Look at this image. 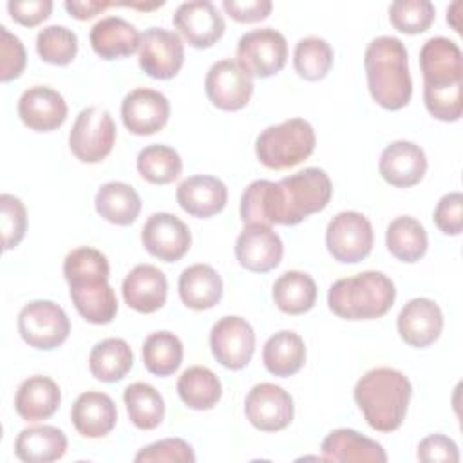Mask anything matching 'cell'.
<instances>
[{
    "label": "cell",
    "instance_id": "cell-1",
    "mask_svg": "<svg viewBox=\"0 0 463 463\" xmlns=\"http://www.w3.org/2000/svg\"><path fill=\"white\" fill-rule=\"evenodd\" d=\"M331 194L329 175L322 168L309 166L279 183L268 179L250 183L242 192L239 212L244 224L295 226L311 213L322 212Z\"/></svg>",
    "mask_w": 463,
    "mask_h": 463
},
{
    "label": "cell",
    "instance_id": "cell-2",
    "mask_svg": "<svg viewBox=\"0 0 463 463\" xmlns=\"http://www.w3.org/2000/svg\"><path fill=\"white\" fill-rule=\"evenodd\" d=\"M109 260L90 246L67 253L63 275L76 311L90 324H109L118 313V298L109 284Z\"/></svg>",
    "mask_w": 463,
    "mask_h": 463
},
{
    "label": "cell",
    "instance_id": "cell-3",
    "mask_svg": "<svg viewBox=\"0 0 463 463\" xmlns=\"http://www.w3.org/2000/svg\"><path fill=\"white\" fill-rule=\"evenodd\" d=\"M353 396L371 429L392 432L407 414L412 385L398 369L374 367L356 382Z\"/></svg>",
    "mask_w": 463,
    "mask_h": 463
},
{
    "label": "cell",
    "instance_id": "cell-4",
    "mask_svg": "<svg viewBox=\"0 0 463 463\" xmlns=\"http://www.w3.org/2000/svg\"><path fill=\"white\" fill-rule=\"evenodd\" d=\"M364 67L371 98L387 110L403 109L412 96L409 56L396 36H378L369 42Z\"/></svg>",
    "mask_w": 463,
    "mask_h": 463
},
{
    "label": "cell",
    "instance_id": "cell-5",
    "mask_svg": "<svg viewBox=\"0 0 463 463\" xmlns=\"http://www.w3.org/2000/svg\"><path fill=\"white\" fill-rule=\"evenodd\" d=\"M394 282L382 271H364L338 279L327 293L329 309L344 320H373L394 304Z\"/></svg>",
    "mask_w": 463,
    "mask_h": 463
},
{
    "label": "cell",
    "instance_id": "cell-6",
    "mask_svg": "<svg viewBox=\"0 0 463 463\" xmlns=\"http://www.w3.org/2000/svg\"><path fill=\"white\" fill-rule=\"evenodd\" d=\"M317 136L309 121L291 118L266 127L255 139L257 159L271 170H286L306 161L315 150Z\"/></svg>",
    "mask_w": 463,
    "mask_h": 463
},
{
    "label": "cell",
    "instance_id": "cell-7",
    "mask_svg": "<svg viewBox=\"0 0 463 463\" xmlns=\"http://www.w3.org/2000/svg\"><path fill=\"white\" fill-rule=\"evenodd\" d=\"M18 333L31 347L51 351L67 340L71 322L56 302L31 300L18 313Z\"/></svg>",
    "mask_w": 463,
    "mask_h": 463
},
{
    "label": "cell",
    "instance_id": "cell-8",
    "mask_svg": "<svg viewBox=\"0 0 463 463\" xmlns=\"http://www.w3.org/2000/svg\"><path fill=\"white\" fill-rule=\"evenodd\" d=\"M235 58L251 78H269L284 69L288 42L273 27L253 29L239 38Z\"/></svg>",
    "mask_w": 463,
    "mask_h": 463
},
{
    "label": "cell",
    "instance_id": "cell-9",
    "mask_svg": "<svg viewBox=\"0 0 463 463\" xmlns=\"http://www.w3.org/2000/svg\"><path fill=\"white\" fill-rule=\"evenodd\" d=\"M116 141V125L109 110L87 107L78 116L69 132V146L76 159L83 163H99L105 159Z\"/></svg>",
    "mask_w": 463,
    "mask_h": 463
},
{
    "label": "cell",
    "instance_id": "cell-10",
    "mask_svg": "<svg viewBox=\"0 0 463 463\" xmlns=\"http://www.w3.org/2000/svg\"><path fill=\"white\" fill-rule=\"evenodd\" d=\"M373 226L369 219L354 210L336 213L326 230V246L335 260L356 264L373 250Z\"/></svg>",
    "mask_w": 463,
    "mask_h": 463
},
{
    "label": "cell",
    "instance_id": "cell-11",
    "mask_svg": "<svg viewBox=\"0 0 463 463\" xmlns=\"http://www.w3.org/2000/svg\"><path fill=\"white\" fill-rule=\"evenodd\" d=\"M210 349L213 358L226 369L246 367L255 351V333L242 317L228 315L219 318L210 331Z\"/></svg>",
    "mask_w": 463,
    "mask_h": 463
},
{
    "label": "cell",
    "instance_id": "cell-12",
    "mask_svg": "<svg viewBox=\"0 0 463 463\" xmlns=\"http://www.w3.org/2000/svg\"><path fill=\"white\" fill-rule=\"evenodd\" d=\"M248 421L262 432H277L286 429L293 420V398L280 385L262 382L250 389L244 400Z\"/></svg>",
    "mask_w": 463,
    "mask_h": 463
},
{
    "label": "cell",
    "instance_id": "cell-13",
    "mask_svg": "<svg viewBox=\"0 0 463 463\" xmlns=\"http://www.w3.org/2000/svg\"><path fill=\"white\" fill-rule=\"evenodd\" d=\"M139 67L150 78L170 80L184 63V47L174 31L148 27L139 40Z\"/></svg>",
    "mask_w": 463,
    "mask_h": 463
},
{
    "label": "cell",
    "instance_id": "cell-14",
    "mask_svg": "<svg viewBox=\"0 0 463 463\" xmlns=\"http://www.w3.org/2000/svg\"><path fill=\"white\" fill-rule=\"evenodd\" d=\"M204 90L213 107L239 110L253 94V78L235 60H219L206 72Z\"/></svg>",
    "mask_w": 463,
    "mask_h": 463
},
{
    "label": "cell",
    "instance_id": "cell-15",
    "mask_svg": "<svg viewBox=\"0 0 463 463\" xmlns=\"http://www.w3.org/2000/svg\"><path fill=\"white\" fill-rule=\"evenodd\" d=\"M141 242L152 257L163 262H175L188 253L192 235L177 215L156 212L143 224Z\"/></svg>",
    "mask_w": 463,
    "mask_h": 463
},
{
    "label": "cell",
    "instance_id": "cell-16",
    "mask_svg": "<svg viewBox=\"0 0 463 463\" xmlns=\"http://www.w3.org/2000/svg\"><path fill=\"white\" fill-rule=\"evenodd\" d=\"M420 69L423 87L445 89L461 85L463 81V54L456 42L445 36L429 38L420 51Z\"/></svg>",
    "mask_w": 463,
    "mask_h": 463
},
{
    "label": "cell",
    "instance_id": "cell-17",
    "mask_svg": "<svg viewBox=\"0 0 463 463\" xmlns=\"http://www.w3.org/2000/svg\"><path fill=\"white\" fill-rule=\"evenodd\" d=\"M284 244L279 233L260 222H250L235 241V257L239 264L253 273H268L280 264Z\"/></svg>",
    "mask_w": 463,
    "mask_h": 463
},
{
    "label": "cell",
    "instance_id": "cell-18",
    "mask_svg": "<svg viewBox=\"0 0 463 463\" xmlns=\"http://www.w3.org/2000/svg\"><path fill=\"white\" fill-rule=\"evenodd\" d=\"M172 22L184 40L197 49L212 47L224 34L226 24L208 0H192L177 5Z\"/></svg>",
    "mask_w": 463,
    "mask_h": 463
},
{
    "label": "cell",
    "instance_id": "cell-19",
    "mask_svg": "<svg viewBox=\"0 0 463 463\" xmlns=\"http://www.w3.org/2000/svg\"><path fill=\"white\" fill-rule=\"evenodd\" d=\"M170 116L166 96L154 89H134L121 101V119L128 132L150 136L159 132Z\"/></svg>",
    "mask_w": 463,
    "mask_h": 463
},
{
    "label": "cell",
    "instance_id": "cell-20",
    "mask_svg": "<svg viewBox=\"0 0 463 463\" xmlns=\"http://www.w3.org/2000/svg\"><path fill=\"white\" fill-rule=\"evenodd\" d=\"M400 338L411 347H429L443 331V313L439 306L425 297L409 300L396 320Z\"/></svg>",
    "mask_w": 463,
    "mask_h": 463
},
{
    "label": "cell",
    "instance_id": "cell-21",
    "mask_svg": "<svg viewBox=\"0 0 463 463\" xmlns=\"http://www.w3.org/2000/svg\"><path fill=\"white\" fill-rule=\"evenodd\" d=\"M380 175L396 188H411L418 184L427 172V156L423 148L412 141L389 143L378 163Z\"/></svg>",
    "mask_w": 463,
    "mask_h": 463
},
{
    "label": "cell",
    "instance_id": "cell-22",
    "mask_svg": "<svg viewBox=\"0 0 463 463\" xmlns=\"http://www.w3.org/2000/svg\"><path fill=\"white\" fill-rule=\"evenodd\" d=\"M18 116L31 130L51 132L67 119V103L58 90L47 85H34L22 92Z\"/></svg>",
    "mask_w": 463,
    "mask_h": 463
},
{
    "label": "cell",
    "instance_id": "cell-23",
    "mask_svg": "<svg viewBox=\"0 0 463 463\" xmlns=\"http://www.w3.org/2000/svg\"><path fill=\"white\" fill-rule=\"evenodd\" d=\"M125 304L137 313H154L166 302L168 282L165 273L152 264H137L121 286Z\"/></svg>",
    "mask_w": 463,
    "mask_h": 463
},
{
    "label": "cell",
    "instance_id": "cell-24",
    "mask_svg": "<svg viewBox=\"0 0 463 463\" xmlns=\"http://www.w3.org/2000/svg\"><path fill=\"white\" fill-rule=\"evenodd\" d=\"M179 206L192 217L208 219L226 206L228 188L213 175H190L175 190Z\"/></svg>",
    "mask_w": 463,
    "mask_h": 463
},
{
    "label": "cell",
    "instance_id": "cell-25",
    "mask_svg": "<svg viewBox=\"0 0 463 463\" xmlns=\"http://www.w3.org/2000/svg\"><path fill=\"white\" fill-rule=\"evenodd\" d=\"M71 421L81 436L103 438L116 427L118 409L109 394L87 391L81 392L72 403Z\"/></svg>",
    "mask_w": 463,
    "mask_h": 463
},
{
    "label": "cell",
    "instance_id": "cell-26",
    "mask_svg": "<svg viewBox=\"0 0 463 463\" xmlns=\"http://www.w3.org/2000/svg\"><path fill=\"white\" fill-rule=\"evenodd\" d=\"M320 450H322L324 461H336V463H349V461L385 463L387 461V454L380 443H376L367 436H362L353 429L331 430L324 438Z\"/></svg>",
    "mask_w": 463,
    "mask_h": 463
},
{
    "label": "cell",
    "instance_id": "cell-27",
    "mask_svg": "<svg viewBox=\"0 0 463 463\" xmlns=\"http://www.w3.org/2000/svg\"><path fill=\"white\" fill-rule=\"evenodd\" d=\"M90 45L103 60H118L134 54L139 49L141 34L121 16H105L90 29Z\"/></svg>",
    "mask_w": 463,
    "mask_h": 463
},
{
    "label": "cell",
    "instance_id": "cell-28",
    "mask_svg": "<svg viewBox=\"0 0 463 463\" xmlns=\"http://www.w3.org/2000/svg\"><path fill=\"white\" fill-rule=\"evenodd\" d=\"M61 402L58 383L42 374L29 376L18 385L14 396V409L25 421H40L51 418Z\"/></svg>",
    "mask_w": 463,
    "mask_h": 463
},
{
    "label": "cell",
    "instance_id": "cell-29",
    "mask_svg": "<svg viewBox=\"0 0 463 463\" xmlns=\"http://www.w3.org/2000/svg\"><path fill=\"white\" fill-rule=\"evenodd\" d=\"M183 304L195 311L212 309L222 297V279L210 264H192L177 282Z\"/></svg>",
    "mask_w": 463,
    "mask_h": 463
},
{
    "label": "cell",
    "instance_id": "cell-30",
    "mask_svg": "<svg viewBox=\"0 0 463 463\" xmlns=\"http://www.w3.org/2000/svg\"><path fill=\"white\" fill-rule=\"evenodd\" d=\"M67 450V436L52 425H33L20 430L14 441L16 458L25 463H51L61 459Z\"/></svg>",
    "mask_w": 463,
    "mask_h": 463
},
{
    "label": "cell",
    "instance_id": "cell-31",
    "mask_svg": "<svg viewBox=\"0 0 463 463\" xmlns=\"http://www.w3.org/2000/svg\"><path fill=\"white\" fill-rule=\"evenodd\" d=\"M262 362L273 376H291L304 367L306 345L298 333L279 331L271 335L262 347Z\"/></svg>",
    "mask_w": 463,
    "mask_h": 463
},
{
    "label": "cell",
    "instance_id": "cell-32",
    "mask_svg": "<svg viewBox=\"0 0 463 463\" xmlns=\"http://www.w3.org/2000/svg\"><path fill=\"white\" fill-rule=\"evenodd\" d=\"M94 206L105 221L118 226H128L141 212V197L130 184L109 181L98 188Z\"/></svg>",
    "mask_w": 463,
    "mask_h": 463
},
{
    "label": "cell",
    "instance_id": "cell-33",
    "mask_svg": "<svg viewBox=\"0 0 463 463\" xmlns=\"http://www.w3.org/2000/svg\"><path fill=\"white\" fill-rule=\"evenodd\" d=\"M134 365V353L123 338H105L89 354V369L94 378L112 383L127 376Z\"/></svg>",
    "mask_w": 463,
    "mask_h": 463
},
{
    "label": "cell",
    "instance_id": "cell-34",
    "mask_svg": "<svg viewBox=\"0 0 463 463\" xmlns=\"http://www.w3.org/2000/svg\"><path fill=\"white\" fill-rule=\"evenodd\" d=\"M177 394L186 407L194 411H208L221 400L222 385L212 369L194 365L181 373L177 380Z\"/></svg>",
    "mask_w": 463,
    "mask_h": 463
},
{
    "label": "cell",
    "instance_id": "cell-35",
    "mask_svg": "<svg viewBox=\"0 0 463 463\" xmlns=\"http://www.w3.org/2000/svg\"><path fill=\"white\" fill-rule=\"evenodd\" d=\"M385 244L392 257L412 264L418 262L427 251V232L418 219L400 215L389 222Z\"/></svg>",
    "mask_w": 463,
    "mask_h": 463
},
{
    "label": "cell",
    "instance_id": "cell-36",
    "mask_svg": "<svg viewBox=\"0 0 463 463\" xmlns=\"http://www.w3.org/2000/svg\"><path fill=\"white\" fill-rule=\"evenodd\" d=\"M271 295L282 313L302 315L317 302V284L304 271H286L275 280Z\"/></svg>",
    "mask_w": 463,
    "mask_h": 463
},
{
    "label": "cell",
    "instance_id": "cell-37",
    "mask_svg": "<svg viewBox=\"0 0 463 463\" xmlns=\"http://www.w3.org/2000/svg\"><path fill=\"white\" fill-rule=\"evenodd\" d=\"M123 402L130 421L141 430L156 429L165 418V400L150 383H130L123 392Z\"/></svg>",
    "mask_w": 463,
    "mask_h": 463
},
{
    "label": "cell",
    "instance_id": "cell-38",
    "mask_svg": "<svg viewBox=\"0 0 463 463\" xmlns=\"http://www.w3.org/2000/svg\"><path fill=\"white\" fill-rule=\"evenodd\" d=\"M183 362V342L170 331H156L143 342V364L156 376L174 374Z\"/></svg>",
    "mask_w": 463,
    "mask_h": 463
},
{
    "label": "cell",
    "instance_id": "cell-39",
    "mask_svg": "<svg viewBox=\"0 0 463 463\" xmlns=\"http://www.w3.org/2000/svg\"><path fill=\"white\" fill-rule=\"evenodd\" d=\"M141 177L152 184H168L183 172V161L177 150L166 145H148L137 154L136 161Z\"/></svg>",
    "mask_w": 463,
    "mask_h": 463
},
{
    "label": "cell",
    "instance_id": "cell-40",
    "mask_svg": "<svg viewBox=\"0 0 463 463\" xmlns=\"http://www.w3.org/2000/svg\"><path fill=\"white\" fill-rule=\"evenodd\" d=\"M333 65L331 45L318 36L300 38L293 52V67L297 74L307 81H318L327 76Z\"/></svg>",
    "mask_w": 463,
    "mask_h": 463
},
{
    "label": "cell",
    "instance_id": "cell-41",
    "mask_svg": "<svg viewBox=\"0 0 463 463\" xmlns=\"http://www.w3.org/2000/svg\"><path fill=\"white\" fill-rule=\"evenodd\" d=\"M38 56L51 65H69L78 52V36L65 25H47L36 36Z\"/></svg>",
    "mask_w": 463,
    "mask_h": 463
},
{
    "label": "cell",
    "instance_id": "cell-42",
    "mask_svg": "<svg viewBox=\"0 0 463 463\" xmlns=\"http://www.w3.org/2000/svg\"><path fill=\"white\" fill-rule=\"evenodd\" d=\"M436 18V9L429 0H396L389 5V20L400 33L420 34Z\"/></svg>",
    "mask_w": 463,
    "mask_h": 463
},
{
    "label": "cell",
    "instance_id": "cell-43",
    "mask_svg": "<svg viewBox=\"0 0 463 463\" xmlns=\"http://www.w3.org/2000/svg\"><path fill=\"white\" fill-rule=\"evenodd\" d=\"M0 206H2V244H4V250L7 251L16 248L25 235L27 210L24 203L11 194L0 195Z\"/></svg>",
    "mask_w": 463,
    "mask_h": 463
},
{
    "label": "cell",
    "instance_id": "cell-44",
    "mask_svg": "<svg viewBox=\"0 0 463 463\" xmlns=\"http://www.w3.org/2000/svg\"><path fill=\"white\" fill-rule=\"evenodd\" d=\"M137 463H194V449L181 438H165L143 447L136 456Z\"/></svg>",
    "mask_w": 463,
    "mask_h": 463
},
{
    "label": "cell",
    "instance_id": "cell-45",
    "mask_svg": "<svg viewBox=\"0 0 463 463\" xmlns=\"http://www.w3.org/2000/svg\"><path fill=\"white\" fill-rule=\"evenodd\" d=\"M423 101L430 116L439 121H458L463 114L461 101V85L445 87V89H427L423 87Z\"/></svg>",
    "mask_w": 463,
    "mask_h": 463
},
{
    "label": "cell",
    "instance_id": "cell-46",
    "mask_svg": "<svg viewBox=\"0 0 463 463\" xmlns=\"http://www.w3.org/2000/svg\"><path fill=\"white\" fill-rule=\"evenodd\" d=\"M27 63V54L22 40L0 25V80L11 81L18 78Z\"/></svg>",
    "mask_w": 463,
    "mask_h": 463
},
{
    "label": "cell",
    "instance_id": "cell-47",
    "mask_svg": "<svg viewBox=\"0 0 463 463\" xmlns=\"http://www.w3.org/2000/svg\"><path fill=\"white\" fill-rule=\"evenodd\" d=\"M434 222L445 235H459L463 230V195L461 192L445 194L434 208Z\"/></svg>",
    "mask_w": 463,
    "mask_h": 463
},
{
    "label": "cell",
    "instance_id": "cell-48",
    "mask_svg": "<svg viewBox=\"0 0 463 463\" xmlns=\"http://www.w3.org/2000/svg\"><path fill=\"white\" fill-rule=\"evenodd\" d=\"M416 456L420 461H425V463H436V461L458 463L459 449L454 443V439H450L449 436L430 434L420 441Z\"/></svg>",
    "mask_w": 463,
    "mask_h": 463
},
{
    "label": "cell",
    "instance_id": "cell-49",
    "mask_svg": "<svg viewBox=\"0 0 463 463\" xmlns=\"http://www.w3.org/2000/svg\"><path fill=\"white\" fill-rule=\"evenodd\" d=\"M7 11L13 20L25 27H34L52 11L51 0H11L7 2Z\"/></svg>",
    "mask_w": 463,
    "mask_h": 463
},
{
    "label": "cell",
    "instance_id": "cell-50",
    "mask_svg": "<svg viewBox=\"0 0 463 463\" xmlns=\"http://www.w3.org/2000/svg\"><path fill=\"white\" fill-rule=\"evenodd\" d=\"M222 7L233 20L250 24L268 18V14L273 9V4L271 0H224Z\"/></svg>",
    "mask_w": 463,
    "mask_h": 463
},
{
    "label": "cell",
    "instance_id": "cell-51",
    "mask_svg": "<svg viewBox=\"0 0 463 463\" xmlns=\"http://www.w3.org/2000/svg\"><path fill=\"white\" fill-rule=\"evenodd\" d=\"M65 9L69 11L71 16H74L76 20H89L96 14H99L101 11H105L107 7H116L119 5V2H103V0H67Z\"/></svg>",
    "mask_w": 463,
    "mask_h": 463
},
{
    "label": "cell",
    "instance_id": "cell-52",
    "mask_svg": "<svg viewBox=\"0 0 463 463\" xmlns=\"http://www.w3.org/2000/svg\"><path fill=\"white\" fill-rule=\"evenodd\" d=\"M459 9H461V2H454V4L447 9V22H449V24L452 25V29L458 31V33L461 31V29H459L461 25L458 24V16H459L458 11H459Z\"/></svg>",
    "mask_w": 463,
    "mask_h": 463
}]
</instances>
